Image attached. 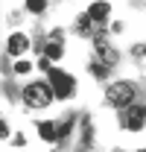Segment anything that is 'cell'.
<instances>
[{
	"mask_svg": "<svg viewBox=\"0 0 146 152\" xmlns=\"http://www.w3.org/2000/svg\"><path fill=\"white\" fill-rule=\"evenodd\" d=\"M53 88L47 85V82H29L26 88H23V102L29 105V108H47L50 102H53Z\"/></svg>",
	"mask_w": 146,
	"mask_h": 152,
	"instance_id": "cell-1",
	"label": "cell"
},
{
	"mask_svg": "<svg viewBox=\"0 0 146 152\" xmlns=\"http://www.w3.org/2000/svg\"><path fill=\"white\" fill-rule=\"evenodd\" d=\"M50 88H53V94L58 96V99H67V96L73 94V88H76V79L73 76H67V73H61V70H50Z\"/></svg>",
	"mask_w": 146,
	"mask_h": 152,
	"instance_id": "cell-2",
	"label": "cell"
},
{
	"mask_svg": "<svg viewBox=\"0 0 146 152\" xmlns=\"http://www.w3.org/2000/svg\"><path fill=\"white\" fill-rule=\"evenodd\" d=\"M105 99H108L111 105H128L134 99V88L128 82H114L108 88V94H105Z\"/></svg>",
	"mask_w": 146,
	"mask_h": 152,
	"instance_id": "cell-3",
	"label": "cell"
},
{
	"mask_svg": "<svg viewBox=\"0 0 146 152\" xmlns=\"http://www.w3.org/2000/svg\"><path fill=\"white\" fill-rule=\"evenodd\" d=\"M93 47H96V56L102 58V64H105V67L117 64V50H114V47H108V41L102 38V32L93 38Z\"/></svg>",
	"mask_w": 146,
	"mask_h": 152,
	"instance_id": "cell-4",
	"label": "cell"
},
{
	"mask_svg": "<svg viewBox=\"0 0 146 152\" xmlns=\"http://www.w3.org/2000/svg\"><path fill=\"white\" fill-rule=\"evenodd\" d=\"M143 123H146V105H128L126 129L128 132H137V129H143Z\"/></svg>",
	"mask_w": 146,
	"mask_h": 152,
	"instance_id": "cell-5",
	"label": "cell"
},
{
	"mask_svg": "<svg viewBox=\"0 0 146 152\" xmlns=\"http://www.w3.org/2000/svg\"><path fill=\"white\" fill-rule=\"evenodd\" d=\"M26 47H29V38H26V35L15 32V35L9 38V56H20V53H23Z\"/></svg>",
	"mask_w": 146,
	"mask_h": 152,
	"instance_id": "cell-6",
	"label": "cell"
},
{
	"mask_svg": "<svg viewBox=\"0 0 146 152\" xmlns=\"http://www.w3.org/2000/svg\"><path fill=\"white\" fill-rule=\"evenodd\" d=\"M108 12H111V6L108 3H93L91 9H88V18L96 20V23H102V20L108 18Z\"/></svg>",
	"mask_w": 146,
	"mask_h": 152,
	"instance_id": "cell-7",
	"label": "cell"
},
{
	"mask_svg": "<svg viewBox=\"0 0 146 152\" xmlns=\"http://www.w3.org/2000/svg\"><path fill=\"white\" fill-rule=\"evenodd\" d=\"M38 134L44 140H58V123H38Z\"/></svg>",
	"mask_w": 146,
	"mask_h": 152,
	"instance_id": "cell-8",
	"label": "cell"
},
{
	"mask_svg": "<svg viewBox=\"0 0 146 152\" xmlns=\"http://www.w3.org/2000/svg\"><path fill=\"white\" fill-rule=\"evenodd\" d=\"M58 56H61V44L58 41H50L44 47V58H58Z\"/></svg>",
	"mask_w": 146,
	"mask_h": 152,
	"instance_id": "cell-9",
	"label": "cell"
},
{
	"mask_svg": "<svg viewBox=\"0 0 146 152\" xmlns=\"http://www.w3.org/2000/svg\"><path fill=\"white\" fill-rule=\"evenodd\" d=\"M76 29H79V32H85V35H88V32H91V18H88V15H82V18L76 20Z\"/></svg>",
	"mask_w": 146,
	"mask_h": 152,
	"instance_id": "cell-10",
	"label": "cell"
},
{
	"mask_svg": "<svg viewBox=\"0 0 146 152\" xmlns=\"http://www.w3.org/2000/svg\"><path fill=\"white\" fill-rule=\"evenodd\" d=\"M26 9H29V12H44V9H47V3H44V0H29V3H26Z\"/></svg>",
	"mask_w": 146,
	"mask_h": 152,
	"instance_id": "cell-11",
	"label": "cell"
},
{
	"mask_svg": "<svg viewBox=\"0 0 146 152\" xmlns=\"http://www.w3.org/2000/svg\"><path fill=\"white\" fill-rule=\"evenodd\" d=\"M91 73L96 76V79H105V76H108V67H105V64H91Z\"/></svg>",
	"mask_w": 146,
	"mask_h": 152,
	"instance_id": "cell-12",
	"label": "cell"
},
{
	"mask_svg": "<svg viewBox=\"0 0 146 152\" xmlns=\"http://www.w3.org/2000/svg\"><path fill=\"white\" fill-rule=\"evenodd\" d=\"M70 129H73V117H67L64 123H58V137H64V134H70Z\"/></svg>",
	"mask_w": 146,
	"mask_h": 152,
	"instance_id": "cell-13",
	"label": "cell"
},
{
	"mask_svg": "<svg viewBox=\"0 0 146 152\" xmlns=\"http://www.w3.org/2000/svg\"><path fill=\"white\" fill-rule=\"evenodd\" d=\"M26 70H29V61H18L15 64V73H26Z\"/></svg>",
	"mask_w": 146,
	"mask_h": 152,
	"instance_id": "cell-14",
	"label": "cell"
},
{
	"mask_svg": "<svg viewBox=\"0 0 146 152\" xmlns=\"http://www.w3.org/2000/svg\"><path fill=\"white\" fill-rule=\"evenodd\" d=\"M0 137H3V140H6V137H9V126H6V120H3V123H0Z\"/></svg>",
	"mask_w": 146,
	"mask_h": 152,
	"instance_id": "cell-15",
	"label": "cell"
},
{
	"mask_svg": "<svg viewBox=\"0 0 146 152\" xmlns=\"http://www.w3.org/2000/svg\"><path fill=\"white\" fill-rule=\"evenodd\" d=\"M143 152H146V149H143Z\"/></svg>",
	"mask_w": 146,
	"mask_h": 152,
	"instance_id": "cell-16",
	"label": "cell"
}]
</instances>
